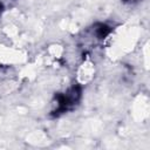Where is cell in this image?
<instances>
[{
  "label": "cell",
  "mask_w": 150,
  "mask_h": 150,
  "mask_svg": "<svg viewBox=\"0 0 150 150\" xmlns=\"http://www.w3.org/2000/svg\"><path fill=\"white\" fill-rule=\"evenodd\" d=\"M112 32V28L104 22H96L90 29V38L95 41H103L105 40Z\"/></svg>",
  "instance_id": "obj_2"
},
{
  "label": "cell",
  "mask_w": 150,
  "mask_h": 150,
  "mask_svg": "<svg viewBox=\"0 0 150 150\" xmlns=\"http://www.w3.org/2000/svg\"><path fill=\"white\" fill-rule=\"evenodd\" d=\"M82 98V86L79 83H74L68 87L64 91L56 93L53 101V109L50 110V115L53 117H60L63 114H67L74 110Z\"/></svg>",
  "instance_id": "obj_1"
},
{
  "label": "cell",
  "mask_w": 150,
  "mask_h": 150,
  "mask_svg": "<svg viewBox=\"0 0 150 150\" xmlns=\"http://www.w3.org/2000/svg\"><path fill=\"white\" fill-rule=\"evenodd\" d=\"M2 11H4V4L0 1V14L2 13Z\"/></svg>",
  "instance_id": "obj_4"
},
{
  "label": "cell",
  "mask_w": 150,
  "mask_h": 150,
  "mask_svg": "<svg viewBox=\"0 0 150 150\" xmlns=\"http://www.w3.org/2000/svg\"><path fill=\"white\" fill-rule=\"evenodd\" d=\"M124 4H127V5H135V4H137V2H139L141 0H122Z\"/></svg>",
  "instance_id": "obj_3"
}]
</instances>
